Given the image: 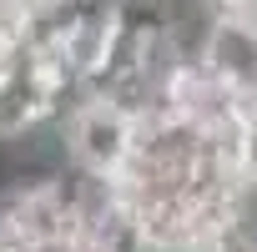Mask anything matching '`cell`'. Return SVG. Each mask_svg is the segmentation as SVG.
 I'll return each instance as SVG.
<instances>
[{
  "label": "cell",
  "instance_id": "cell-3",
  "mask_svg": "<svg viewBox=\"0 0 257 252\" xmlns=\"http://www.w3.org/2000/svg\"><path fill=\"white\" fill-rule=\"evenodd\" d=\"M202 66L237 96L257 86V16H217L202 41Z\"/></svg>",
  "mask_w": 257,
  "mask_h": 252
},
{
  "label": "cell",
  "instance_id": "cell-4",
  "mask_svg": "<svg viewBox=\"0 0 257 252\" xmlns=\"http://www.w3.org/2000/svg\"><path fill=\"white\" fill-rule=\"evenodd\" d=\"M237 167L247 182H257V121L242 126V147H237Z\"/></svg>",
  "mask_w": 257,
  "mask_h": 252
},
{
  "label": "cell",
  "instance_id": "cell-5",
  "mask_svg": "<svg viewBox=\"0 0 257 252\" xmlns=\"http://www.w3.org/2000/svg\"><path fill=\"white\" fill-rule=\"evenodd\" d=\"M252 6H257V0H252Z\"/></svg>",
  "mask_w": 257,
  "mask_h": 252
},
{
  "label": "cell",
  "instance_id": "cell-1",
  "mask_svg": "<svg viewBox=\"0 0 257 252\" xmlns=\"http://www.w3.org/2000/svg\"><path fill=\"white\" fill-rule=\"evenodd\" d=\"M61 142H66V167H76L86 177H116L126 167V157H132L137 126L111 101L91 96L61 121Z\"/></svg>",
  "mask_w": 257,
  "mask_h": 252
},
{
  "label": "cell",
  "instance_id": "cell-2",
  "mask_svg": "<svg viewBox=\"0 0 257 252\" xmlns=\"http://www.w3.org/2000/svg\"><path fill=\"white\" fill-rule=\"evenodd\" d=\"M41 121H51V71L36 56L16 51L11 71L0 76V142L26 137Z\"/></svg>",
  "mask_w": 257,
  "mask_h": 252
}]
</instances>
